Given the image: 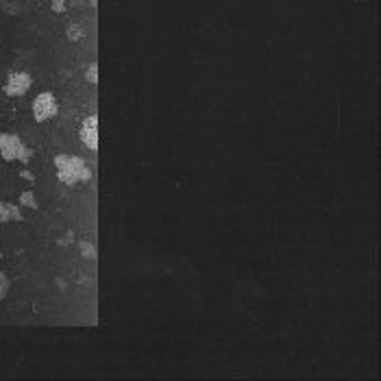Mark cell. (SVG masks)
Masks as SVG:
<instances>
[{
  "instance_id": "7a4b0ae2",
  "label": "cell",
  "mask_w": 381,
  "mask_h": 381,
  "mask_svg": "<svg viewBox=\"0 0 381 381\" xmlns=\"http://www.w3.org/2000/svg\"><path fill=\"white\" fill-rule=\"evenodd\" d=\"M0 157L4 162H22L26 165L31 162L33 153L15 133H0Z\"/></svg>"
},
{
  "instance_id": "4fadbf2b",
  "label": "cell",
  "mask_w": 381,
  "mask_h": 381,
  "mask_svg": "<svg viewBox=\"0 0 381 381\" xmlns=\"http://www.w3.org/2000/svg\"><path fill=\"white\" fill-rule=\"evenodd\" d=\"M20 174H22V179H26V181H33V179H35V176H33V174L29 172V170H22Z\"/></svg>"
},
{
  "instance_id": "9c48e42d",
  "label": "cell",
  "mask_w": 381,
  "mask_h": 381,
  "mask_svg": "<svg viewBox=\"0 0 381 381\" xmlns=\"http://www.w3.org/2000/svg\"><path fill=\"white\" fill-rule=\"evenodd\" d=\"M79 251H81V255L85 259H96V248H94L92 242H81Z\"/></svg>"
},
{
  "instance_id": "30bf717a",
  "label": "cell",
  "mask_w": 381,
  "mask_h": 381,
  "mask_svg": "<svg viewBox=\"0 0 381 381\" xmlns=\"http://www.w3.org/2000/svg\"><path fill=\"white\" fill-rule=\"evenodd\" d=\"M83 35H85V31H83L81 24H70L68 26V40L79 42V40H83Z\"/></svg>"
},
{
  "instance_id": "8fae6325",
  "label": "cell",
  "mask_w": 381,
  "mask_h": 381,
  "mask_svg": "<svg viewBox=\"0 0 381 381\" xmlns=\"http://www.w3.org/2000/svg\"><path fill=\"white\" fill-rule=\"evenodd\" d=\"M9 290H11V281H9V277H7L4 272H0V301L7 299Z\"/></svg>"
},
{
  "instance_id": "277c9868",
  "label": "cell",
  "mask_w": 381,
  "mask_h": 381,
  "mask_svg": "<svg viewBox=\"0 0 381 381\" xmlns=\"http://www.w3.org/2000/svg\"><path fill=\"white\" fill-rule=\"evenodd\" d=\"M31 85H33V76L29 72H13V74H9V79L4 83L2 90L7 96L18 98V96H24V94L31 90Z\"/></svg>"
},
{
  "instance_id": "5b68a950",
  "label": "cell",
  "mask_w": 381,
  "mask_h": 381,
  "mask_svg": "<svg viewBox=\"0 0 381 381\" xmlns=\"http://www.w3.org/2000/svg\"><path fill=\"white\" fill-rule=\"evenodd\" d=\"M81 142L90 148L92 153L98 151V115L92 113L83 120L81 124Z\"/></svg>"
},
{
  "instance_id": "ba28073f",
  "label": "cell",
  "mask_w": 381,
  "mask_h": 381,
  "mask_svg": "<svg viewBox=\"0 0 381 381\" xmlns=\"http://www.w3.org/2000/svg\"><path fill=\"white\" fill-rule=\"evenodd\" d=\"M85 79H87V83H92V85H96L98 83V63L96 61H92L85 68Z\"/></svg>"
},
{
  "instance_id": "3957f363",
  "label": "cell",
  "mask_w": 381,
  "mask_h": 381,
  "mask_svg": "<svg viewBox=\"0 0 381 381\" xmlns=\"http://www.w3.org/2000/svg\"><path fill=\"white\" fill-rule=\"evenodd\" d=\"M33 118H35V122H46V120H51L57 115L59 111V105H57V96H54L53 92H42L35 96V101H33Z\"/></svg>"
},
{
  "instance_id": "7c38bea8",
  "label": "cell",
  "mask_w": 381,
  "mask_h": 381,
  "mask_svg": "<svg viewBox=\"0 0 381 381\" xmlns=\"http://www.w3.org/2000/svg\"><path fill=\"white\" fill-rule=\"evenodd\" d=\"M63 9H65V2H63V0H54V2H53V11H54V13H61Z\"/></svg>"
},
{
  "instance_id": "52a82bcc",
  "label": "cell",
  "mask_w": 381,
  "mask_h": 381,
  "mask_svg": "<svg viewBox=\"0 0 381 381\" xmlns=\"http://www.w3.org/2000/svg\"><path fill=\"white\" fill-rule=\"evenodd\" d=\"M20 205L22 207H29V209H37V198H35V192H31V190H26V192H22L20 194Z\"/></svg>"
},
{
  "instance_id": "8992f818",
  "label": "cell",
  "mask_w": 381,
  "mask_h": 381,
  "mask_svg": "<svg viewBox=\"0 0 381 381\" xmlns=\"http://www.w3.org/2000/svg\"><path fill=\"white\" fill-rule=\"evenodd\" d=\"M22 220V212L18 209V205L7 201H0V224L7 222H20Z\"/></svg>"
},
{
  "instance_id": "6da1fadb",
  "label": "cell",
  "mask_w": 381,
  "mask_h": 381,
  "mask_svg": "<svg viewBox=\"0 0 381 381\" xmlns=\"http://www.w3.org/2000/svg\"><path fill=\"white\" fill-rule=\"evenodd\" d=\"M54 168H57V179L65 187H74L76 183H87L92 179L90 165L83 162V157L76 155H57L54 157Z\"/></svg>"
}]
</instances>
